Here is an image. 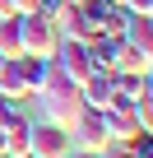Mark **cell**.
I'll list each match as a JSON object with an SVG mask.
<instances>
[{"mask_svg": "<svg viewBox=\"0 0 153 158\" xmlns=\"http://www.w3.org/2000/svg\"><path fill=\"white\" fill-rule=\"evenodd\" d=\"M33 98H37V121H51V126H65V130H70L74 116H79V107H84L79 102V89L60 74L56 60H46V79H42V89Z\"/></svg>", "mask_w": 153, "mask_h": 158, "instance_id": "1", "label": "cell"}, {"mask_svg": "<svg viewBox=\"0 0 153 158\" xmlns=\"http://www.w3.org/2000/svg\"><path fill=\"white\" fill-rule=\"evenodd\" d=\"M19 28H23V56H37V60H51L56 56L60 28L46 14H19Z\"/></svg>", "mask_w": 153, "mask_h": 158, "instance_id": "2", "label": "cell"}, {"mask_svg": "<svg viewBox=\"0 0 153 158\" xmlns=\"http://www.w3.org/2000/svg\"><path fill=\"white\" fill-rule=\"evenodd\" d=\"M51 60L60 65V74L70 79L74 89H79L84 79H93V74H98V65H93L88 47H84V42H70V37H60V47H56V56H51Z\"/></svg>", "mask_w": 153, "mask_h": 158, "instance_id": "3", "label": "cell"}, {"mask_svg": "<svg viewBox=\"0 0 153 158\" xmlns=\"http://www.w3.org/2000/svg\"><path fill=\"white\" fill-rule=\"evenodd\" d=\"M74 144H70V130L65 126H51V121H33V135H28V153L37 158H65Z\"/></svg>", "mask_w": 153, "mask_h": 158, "instance_id": "4", "label": "cell"}, {"mask_svg": "<svg viewBox=\"0 0 153 158\" xmlns=\"http://www.w3.org/2000/svg\"><path fill=\"white\" fill-rule=\"evenodd\" d=\"M70 144L74 149H107V126H102V112H88L79 107V116L70 121Z\"/></svg>", "mask_w": 153, "mask_h": 158, "instance_id": "5", "label": "cell"}, {"mask_svg": "<svg viewBox=\"0 0 153 158\" xmlns=\"http://www.w3.org/2000/svg\"><path fill=\"white\" fill-rule=\"evenodd\" d=\"M102 126H107V139H111V144H130L135 135H148V130L135 121L130 107H107V112H102Z\"/></svg>", "mask_w": 153, "mask_h": 158, "instance_id": "6", "label": "cell"}, {"mask_svg": "<svg viewBox=\"0 0 153 158\" xmlns=\"http://www.w3.org/2000/svg\"><path fill=\"white\" fill-rule=\"evenodd\" d=\"M56 28H60V37H70V42H88V37H98L88 10H84V5H70V0H65V10H60Z\"/></svg>", "mask_w": 153, "mask_h": 158, "instance_id": "7", "label": "cell"}, {"mask_svg": "<svg viewBox=\"0 0 153 158\" xmlns=\"http://www.w3.org/2000/svg\"><path fill=\"white\" fill-rule=\"evenodd\" d=\"M111 98H116V93H111V74H102V70H98L93 79H84V84H79V102H84L88 112H107Z\"/></svg>", "mask_w": 153, "mask_h": 158, "instance_id": "8", "label": "cell"}, {"mask_svg": "<svg viewBox=\"0 0 153 158\" xmlns=\"http://www.w3.org/2000/svg\"><path fill=\"white\" fill-rule=\"evenodd\" d=\"M0 98H10V102H28V84H23L19 60H0Z\"/></svg>", "mask_w": 153, "mask_h": 158, "instance_id": "9", "label": "cell"}, {"mask_svg": "<svg viewBox=\"0 0 153 158\" xmlns=\"http://www.w3.org/2000/svg\"><path fill=\"white\" fill-rule=\"evenodd\" d=\"M0 56H5V60H19V56H23V28H19V14H5V19H0Z\"/></svg>", "mask_w": 153, "mask_h": 158, "instance_id": "10", "label": "cell"}, {"mask_svg": "<svg viewBox=\"0 0 153 158\" xmlns=\"http://www.w3.org/2000/svg\"><path fill=\"white\" fill-rule=\"evenodd\" d=\"M84 47H88V56H93V65H98L102 74L116 70V47H121V37H102V33H98V37H88Z\"/></svg>", "mask_w": 153, "mask_h": 158, "instance_id": "11", "label": "cell"}, {"mask_svg": "<svg viewBox=\"0 0 153 158\" xmlns=\"http://www.w3.org/2000/svg\"><path fill=\"white\" fill-rule=\"evenodd\" d=\"M116 70H130V74H148L153 70V56L148 51H139V47H130L125 37H121V47H116ZM111 70V74H116Z\"/></svg>", "mask_w": 153, "mask_h": 158, "instance_id": "12", "label": "cell"}, {"mask_svg": "<svg viewBox=\"0 0 153 158\" xmlns=\"http://www.w3.org/2000/svg\"><path fill=\"white\" fill-rule=\"evenodd\" d=\"M125 42L153 56V14H130V23H125Z\"/></svg>", "mask_w": 153, "mask_h": 158, "instance_id": "13", "label": "cell"}, {"mask_svg": "<svg viewBox=\"0 0 153 158\" xmlns=\"http://www.w3.org/2000/svg\"><path fill=\"white\" fill-rule=\"evenodd\" d=\"M19 70H23V84H28V98L42 89V79H46V60L37 56H19Z\"/></svg>", "mask_w": 153, "mask_h": 158, "instance_id": "14", "label": "cell"}, {"mask_svg": "<svg viewBox=\"0 0 153 158\" xmlns=\"http://www.w3.org/2000/svg\"><path fill=\"white\" fill-rule=\"evenodd\" d=\"M125 14H153V0H121Z\"/></svg>", "mask_w": 153, "mask_h": 158, "instance_id": "15", "label": "cell"}, {"mask_svg": "<svg viewBox=\"0 0 153 158\" xmlns=\"http://www.w3.org/2000/svg\"><path fill=\"white\" fill-rule=\"evenodd\" d=\"M70 158H107V149H70Z\"/></svg>", "mask_w": 153, "mask_h": 158, "instance_id": "16", "label": "cell"}, {"mask_svg": "<svg viewBox=\"0 0 153 158\" xmlns=\"http://www.w3.org/2000/svg\"><path fill=\"white\" fill-rule=\"evenodd\" d=\"M37 10V0H14V14H33Z\"/></svg>", "mask_w": 153, "mask_h": 158, "instance_id": "17", "label": "cell"}, {"mask_svg": "<svg viewBox=\"0 0 153 158\" xmlns=\"http://www.w3.org/2000/svg\"><path fill=\"white\" fill-rule=\"evenodd\" d=\"M70 5H88V0H70Z\"/></svg>", "mask_w": 153, "mask_h": 158, "instance_id": "18", "label": "cell"}, {"mask_svg": "<svg viewBox=\"0 0 153 158\" xmlns=\"http://www.w3.org/2000/svg\"><path fill=\"white\" fill-rule=\"evenodd\" d=\"M0 60H5V56H0Z\"/></svg>", "mask_w": 153, "mask_h": 158, "instance_id": "19", "label": "cell"}, {"mask_svg": "<svg viewBox=\"0 0 153 158\" xmlns=\"http://www.w3.org/2000/svg\"><path fill=\"white\" fill-rule=\"evenodd\" d=\"M116 5H121V0H116Z\"/></svg>", "mask_w": 153, "mask_h": 158, "instance_id": "20", "label": "cell"}, {"mask_svg": "<svg viewBox=\"0 0 153 158\" xmlns=\"http://www.w3.org/2000/svg\"><path fill=\"white\" fill-rule=\"evenodd\" d=\"M65 158H70V153H65Z\"/></svg>", "mask_w": 153, "mask_h": 158, "instance_id": "21", "label": "cell"}]
</instances>
